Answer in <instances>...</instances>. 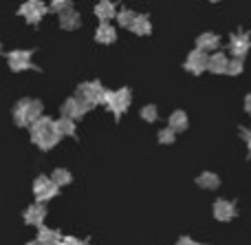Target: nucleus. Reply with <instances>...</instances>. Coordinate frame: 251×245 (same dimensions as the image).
I'll use <instances>...</instances> for the list:
<instances>
[{"instance_id": "nucleus-1", "label": "nucleus", "mask_w": 251, "mask_h": 245, "mask_svg": "<svg viewBox=\"0 0 251 245\" xmlns=\"http://www.w3.org/2000/svg\"><path fill=\"white\" fill-rule=\"evenodd\" d=\"M29 128H31V139H33V144L40 146L42 150L53 148V146L62 139L57 128H55V122H53L51 117H44V115L38 119V122L31 124Z\"/></svg>"}, {"instance_id": "nucleus-2", "label": "nucleus", "mask_w": 251, "mask_h": 245, "mask_svg": "<svg viewBox=\"0 0 251 245\" xmlns=\"http://www.w3.org/2000/svg\"><path fill=\"white\" fill-rule=\"evenodd\" d=\"M40 117H42V102L31 100V97L20 100L13 109V119H16L18 126H31Z\"/></svg>"}, {"instance_id": "nucleus-3", "label": "nucleus", "mask_w": 251, "mask_h": 245, "mask_svg": "<svg viewBox=\"0 0 251 245\" xmlns=\"http://www.w3.org/2000/svg\"><path fill=\"white\" fill-rule=\"evenodd\" d=\"M132 102L128 88H117V91H106L104 95V106L115 115V117H122V113H126Z\"/></svg>"}, {"instance_id": "nucleus-4", "label": "nucleus", "mask_w": 251, "mask_h": 245, "mask_svg": "<svg viewBox=\"0 0 251 245\" xmlns=\"http://www.w3.org/2000/svg\"><path fill=\"white\" fill-rule=\"evenodd\" d=\"M104 95H106V88L100 82H84L77 88V97L88 109H93L97 104H104Z\"/></svg>"}, {"instance_id": "nucleus-5", "label": "nucleus", "mask_w": 251, "mask_h": 245, "mask_svg": "<svg viewBox=\"0 0 251 245\" xmlns=\"http://www.w3.org/2000/svg\"><path fill=\"white\" fill-rule=\"evenodd\" d=\"M49 11H51V9H49V4L44 2V0H26V2L20 4L18 16H22L29 25H38Z\"/></svg>"}, {"instance_id": "nucleus-6", "label": "nucleus", "mask_w": 251, "mask_h": 245, "mask_svg": "<svg viewBox=\"0 0 251 245\" xmlns=\"http://www.w3.org/2000/svg\"><path fill=\"white\" fill-rule=\"evenodd\" d=\"M7 62H9V69L20 73V71H29V69H35L33 64V51L29 49H16L7 55Z\"/></svg>"}, {"instance_id": "nucleus-7", "label": "nucleus", "mask_w": 251, "mask_h": 245, "mask_svg": "<svg viewBox=\"0 0 251 245\" xmlns=\"http://www.w3.org/2000/svg\"><path fill=\"white\" fill-rule=\"evenodd\" d=\"M57 188L60 186L55 184V181L51 179V177H38V179L33 181V194L38 197V201H49V199H53L57 194Z\"/></svg>"}, {"instance_id": "nucleus-8", "label": "nucleus", "mask_w": 251, "mask_h": 245, "mask_svg": "<svg viewBox=\"0 0 251 245\" xmlns=\"http://www.w3.org/2000/svg\"><path fill=\"white\" fill-rule=\"evenodd\" d=\"M207 60H209V55L205 51H201V49H194V51H190L187 53V57H185V71L187 73H192V75H201L203 71H207Z\"/></svg>"}, {"instance_id": "nucleus-9", "label": "nucleus", "mask_w": 251, "mask_h": 245, "mask_svg": "<svg viewBox=\"0 0 251 245\" xmlns=\"http://www.w3.org/2000/svg\"><path fill=\"white\" fill-rule=\"evenodd\" d=\"M251 49V35L247 31H236L229 38V53L234 57H245Z\"/></svg>"}, {"instance_id": "nucleus-10", "label": "nucleus", "mask_w": 251, "mask_h": 245, "mask_svg": "<svg viewBox=\"0 0 251 245\" xmlns=\"http://www.w3.org/2000/svg\"><path fill=\"white\" fill-rule=\"evenodd\" d=\"M86 110H88V106L84 104L77 95H75V97H71V100L64 102V106H62V117L79 119V117H84V115H86Z\"/></svg>"}, {"instance_id": "nucleus-11", "label": "nucleus", "mask_w": 251, "mask_h": 245, "mask_svg": "<svg viewBox=\"0 0 251 245\" xmlns=\"http://www.w3.org/2000/svg\"><path fill=\"white\" fill-rule=\"evenodd\" d=\"M227 66H229V55L223 51H214L207 60V71L214 75H225Z\"/></svg>"}, {"instance_id": "nucleus-12", "label": "nucleus", "mask_w": 251, "mask_h": 245, "mask_svg": "<svg viewBox=\"0 0 251 245\" xmlns=\"http://www.w3.org/2000/svg\"><path fill=\"white\" fill-rule=\"evenodd\" d=\"M218 47H221V35L214 33V31H205V33H201L196 38V49H201L205 53L218 51Z\"/></svg>"}, {"instance_id": "nucleus-13", "label": "nucleus", "mask_w": 251, "mask_h": 245, "mask_svg": "<svg viewBox=\"0 0 251 245\" xmlns=\"http://www.w3.org/2000/svg\"><path fill=\"white\" fill-rule=\"evenodd\" d=\"M214 217L218 221H231L236 217V206L231 201H227V199H218L214 203Z\"/></svg>"}, {"instance_id": "nucleus-14", "label": "nucleus", "mask_w": 251, "mask_h": 245, "mask_svg": "<svg viewBox=\"0 0 251 245\" xmlns=\"http://www.w3.org/2000/svg\"><path fill=\"white\" fill-rule=\"evenodd\" d=\"M117 4L113 2V0H100V2L95 4V16L100 18V22H108L113 20L115 16H117Z\"/></svg>"}, {"instance_id": "nucleus-15", "label": "nucleus", "mask_w": 251, "mask_h": 245, "mask_svg": "<svg viewBox=\"0 0 251 245\" xmlns=\"http://www.w3.org/2000/svg\"><path fill=\"white\" fill-rule=\"evenodd\" d=\"M95 40L100 44H113L117 40V29L110 22H100V27L95 31Z\"/></svg>"}, {"instance_id": "nucleus-16", "label": "nucleus", "mask_w": 251, "mask_h": 245, "mask_svg": "<svg viewBox=\"0 0 251 245\" xmlns=\"http://www.w3.org/2000/svg\"><path fill=\"white\" fill-rule=\"evenodd\" d=\"M79 25H82V18H79V13L75 11L73 7L60 13V27H62V29L75 31V29H79Z\"/></svg>"}, {"instance_id": "nucleus-17", "label": "nucleus", "mask_w": 251, "mask_h": 245, "mask_svg": "<svg viewBox=\"0 0 251 245\" xmlns=\"http://www.w3.org/2000/svg\"><path fill=\"white\" fill-rule=\"evenodd\" d=\"M44 217H47V210H44L42 203H33V206L26 208V212H25V221L29 225H42Z\"/></svg>"}, {"instance_id": "nucleus-18", "label": "nucleus", "mask_w": 251, "mask_h": 245, "mask_svg": "<svg viewBox=\"0 0 251 245\" xmlns=\"http://www.w3.org/2000/svg\"><path fill=\"white\" fill-rule=\"evenodd\" d=\"M130 31H132V33H137V35H150V33H152V22H150V18H148L146 13H139V16L134 18V22H132V27H130Z\"/></svg>"}, {"instance_id": "nucleus-19", "label": "nucleus", "mask_w": 251, "mask_h": 245, "mask_svg": "<svg viewBox=\"0 0 251 245\" xmlns=\"http://www.w3.org/2000/svg\"><path fill=\"white\" fill-rule=\"evenodd\" d=\"M38 241H40V245H60L62 237H60V232H57V230H51V228H42V225H40Z\"/></svg>"}, {"instance_id": "nucleus-20", "label": "nucleus", "mask_w": 251, "mask_h": 245, "mask_svg": "<svg viewBox=\"0 0 251 245\" xmlns=\"http://www.w3.org/2000/svg\"><path fill=\"white\" fill-rule=\"evenodd\" d=\"M196 184L205 190H216L218 186H221V179H218L216 172H201L199 179H196Z\"/></svg>"}, {"instance_id": "nucleus-21", "label": "nucleus", "mask_w": 251, "mask_h": 245, "mask_svg": "<svg viewBox=\"0 0 251 245\" xmlns=\"http://www.w3.org/2000/svg\"><path fill=\"white\" fill-rule=\"evenodd\" d=\"M187 124H190V119H187V115L183 113V110H174V113L170 115V128H172L174 133L185 131Z\"/></svg>"}, {"instance_id": "nucleus-22", "label": "nucleus", "mask_w": 251, "mask_h": 245, "mask_svg": "<svg viewBox=\"0 0 251 245\" xmlns=\"http://www.w3.org/2000/svg\"><path fill=\"white\" fill-rule=\"evenodd\" d=\"M55 128L60 133V137H73L77 126H75V119H69V117H60L55 122Z\"/></svg>"}, {"instance_id": "nucleus-23", "label": "nucleus", "mask_w": 251, "mask_h": 245, "mask_svg": "<svg viewBox=\"0 0 251 245\" xmlns=\"http://www.w3.org/2000/svg\"><path fill=\"white\" fill-rule=\"evenodd\" d=\"M115 18H117V25L122 27V29H130L132 22H134V18H137V13H134L132 9H119Z\"/></svg>"}, {"instance_id": "nucleus-24", "label": "nucleus", "mask_w": 251, "mask_h": 245, "mask_svg": "<svg viewBox=\"0 0 251 245\" xmlns=\"http://www.w3.org/2000/svg\"><path fill=\"white\" fill-rule=\"evenodd\" d=\"M51 179L55 181L57 186H66V184H71V172L66 170V168H57V170H53Z\"/></svg>"}, {"instance_id": "nucleus-25", "label": "nucleus", "mask_w": 251, "mask_h": 245, "mask_svg": "<svg viewBox=\"0 0 251 245\" xmlns=\"http://www.w3.org/2000/svg\"><path fill=\"white\" fill-rule=\"evenodd\" d=\"M141 119L143 122H156L159 119V110H156L154 104H148L141 109Z\"/></svg>"}, {"instance_id": "nucleus-26", "label": "nucleus", "mask_w": 251, "mask_h": 245, "mask_svg": "<svg viewBox=\"0 0 251 245\" xmlns=\"http://www.w3.org/2000/svg\"><path fill=\"white\" fill-rule=\"evenodd\" d=\"M245 71V62L243 57H231L229 66H227V75H240Z\"/></svg>"}, {"instance_id": "nucleus-27", "label": "nucleus", "mask_w": 251, "mask_h": 245, "mask_svg": "<svg viewBox=\"0 0 251 245\" xmlns=\"http://www.w3.org/2000/svg\"><path fill=\"white\" fill-rule=\"evenodd\" d=\"M49 9L55 13H62L66 9H71V0H49Z\"/></svg>"}, {"instance_id": "nucleus-28", "label": "nucleus", "mask_w": 251, "mask_h": 245, "mask_svg": "<svg viewBox=\"0 0 251 245\" xmlns=\"http://www.w3.org/2000/svg\"><path fill=\"white\" fill-rule=\"evenodd\" d=\"M174 139H176V133L172 131V128H163V131H159V141L161 144H174Z\"/></svg>"}, {"instance_id": "nucleus-29", "label": "nucleus", "mask_w": 251, "mask_h": 245, "mask_svg": "<svg viewBox=\"0 0 251 245\" xmlns=\"http://www.w3.org/2000/svg\"><path fill=\"white\" fill-rule=\"evenodd\" d=\"M176 245H205V243H199V241H194L192 237H181L176 241Z\"/></svg>"}, {"instance_id": "nucleus-30", "label": "nucleus", "mask_w": 251, "mask_h": 245, "mask_svg": "<svg viewBox=\"0 0 251 245\" xmlns=\"http://www.w3.org/2000/svg\"><path fill=\"white\" fill-rule=\"evenodd\" d=\"M60 245H86V243H82L79 239H75V237H66V239H62Z\"/></svg>"}, {"instance_id": "nucleus-31", "label": "nucleus", "mask_w": 251, "mask_h": 245, "mask_svg": "<svg viewBox=\"0 0 251 245\" xmlns=\"http://www.w3.org/2000/svg\"><path fill=\"white\" fill-rule=\"evenodd\" d=\"M240 135H243V139L247 141V146L251 150V128H243V131H240Z\"/></svg>"}, {"instance_id": "nucleus-32", "label": "nucleus", "mask_w": 251, "mask_h": 245, "mask_svg": "<svg viewBox=\"0 0 251 245\" xmlns=\"http://www.w3.org/2000/svg\"><path fill=\"white\" fill-rule=\"evenodd\" d=\"M249 109H251V95L245 97V110H247V113H249Z\"/></svg>"}, {"instance_id": "nucleus-33", "label": "nucleus", "mask_w": 251, "mask_h": 245, "mask_svg": "<svg viewBox=\"0 0 251 245\" xmlns=\"http://www.w3.org/2000/svg\"><path fill=\"white\" fill-rule=\"evenodd\" d=\"M26 245H40V241H33V243H26Z\"/></svg>"}, {"instance_id": "nucleus-34", "label": "nucleus", "mask_w": 251, "mask_h": 245, "mask_svg": "<svg viewBox=\"0 0 251 245\" xmlns=\"http://www.w3.org/2000/svg\"><path fill=\"white\" fill-rule=\"evenodd\" d=\"M209 2H221V0H209Z\"/></svg>"}, {"instance_id": "nucleus-35", "label": "nucleus", "mask_w": 251, "mask_h": 245, "mask_svg": "<svg viewBox=\"0 0 251 245\" xmlns=\"http://www.w3.org/2000/svg\"><path fill=\"white\" fill-rule=\"evenodd\" d=\"M249 115H251V109H249Z\"/></svg>"}]
</instances>
